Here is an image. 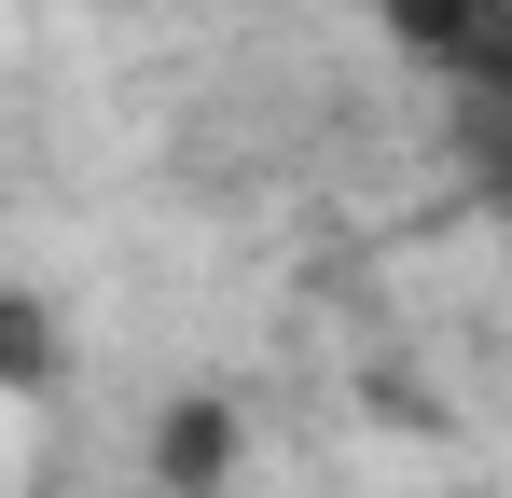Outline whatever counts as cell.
Instances as JSON below:
<instances>
[{
	"mask_svg": "<svg viewBox=\"0 0 512 498\" xmlns=\"http://www.w3.org/2000/svg\"><path fill=\"white\" fill-rule=\"evenodd\" d=\"M0 388H14V402L56 388V319H42L28 291H0Z\"/></svg>",
	"mask_w": 512,
	"mask_h": 498,
	"instance_id": "obj_2",
	"label": "cell"
},
{
	"mask_svg": "<svg viewBox=\"0 0 512 498\" xmlns=\"http://www.w3.org/2000/svg\"><path fill=\"white\" fill-rule=\"evenodd\" d=\"M222 471H236V402H222V388L167 402V429H153V485H167V498H208Z\"/></svg>",
	"mask_w": 512,
	"mask_h": 498,
	"instance_id": "obj_1",
	"label": "cell"
}]
</instances>
